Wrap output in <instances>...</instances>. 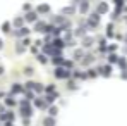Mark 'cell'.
Listing matches in <instances>:
<instances>
[{
	"instance_id": "cell-13",
	"label": "cell",
	"mask_w": 127,
	"mask_h": 126,
	"mask_svg": "<svg viewBox=\"0 0 127 126\" xmlns=\"http://www.w3.org/2000/svg\"><path fill=\"white\" fill-rule=\"evenodd\" d=\"M2 73H3V67H2V66H0V74H2Z\"/></svg>"
},
{
	"instance_id": "cell-8",
	"label": "cell",
	"mask_w": 127,
	"mask_h": 126,
	"mask_svg": "<svg viewBox=\"0 0 127 126\" xmlns=\"http://www.w3.org/2000/svg\"><path fill=\"white\" fill-rule=\"evenodd\" d=\"M57 111H59L57 107H50V114H52V116H55V114H57Z\"/></svg>"
},
{
	"instance_id": "cell-6",
	"label": "cell",
	"mask_w": 127,
	"mask_h": 126,
	"mask_svg": "<svg viewBox=\"0 0 127 126\" xmlns=\"http://www.w3.org/2000/svg\"><path fill=\"white\" fill-rule=\"evenodd\" d=\"M22 88H21V85H14V86H12V92H14V93H16V92H21Z\"/></svg>"
},
{
	"instance_id": "cell-3",
	"label": "cell",
	"mask_w": 127,
	"mask_h": 126,
	"mask_svg": "<svg viewBox=\"0 0 127 126\" xmlns=\"http://www.w3.org/2000/svg\"><path fill=\"white\" fill-rule=\"evenodd\" d=\"M36 17H38V16H36V12H31V14H28V16H26V19H28V21H36Z\"/></svg>"
},
{
	"instance_id": "cell-4",
	"label": "cell",
	"mask_w": 127,
	"mask_h": 126,
	"mask_svg": "<svg viewBox=\"0 0 127 126\" xmlns=\"http://www.w3.org/2000/svg\"><path fill=\"white\" fill-rule=\"evenodd\" d=\"M101 74H105V76H108L110 74V66H105V67H101V71H100Z\"/></svg>"
},
{
	"instance_id": "cell-11",
	"label": "cell",
	"mask_w": 127,
	"mask_h": 126,
	"mask_svg": "<svg viewBox=\"0 0 127 126\" xmlns=\"http://www.w3.org/2000/svg\"><path fill=\"white\" fill-rule=\"evenodd\" d=\"M14 24H16V26H21V24H22V19H16V21H14Z\"/></svg>"
},
{
	"instance_id": "cell-14",
	"label": "cell",
	"mask_w": 127,
	"mask_h": 126,
	"mask_svg": "<svg viewBox=\"0 0 127 126\" xmlns=\"http://www.w3.org/2000/svg\"><path fill=\"white\" fill-rule=\"evenodd\" d=\"M0 48H2V42H0Z\"/></svg>"
},
{
	"instance_id": "cell-5",
	"label": "cell",
	"mask_w": 127,
	"mask_h": 126,
	"mask_svg": "<svg viewBox=\"0 0 127 126\" xmlns=\"http://www.w3.org/2000/svg\"><path fill=\"white\" fill-rule=\"evenodd\" d=\"M98 9H100V12H106V10H108V5H106V3H100Z\"/></svg>"
},
{
	"instance_id": "cell-9",
	"label": "cell",
	"mask_w": 127,
	"mask_h": 126,
	"mask_svg": "<svg viewBox=\"0 0 127 126\" xmlns=\"http://www.w3.org/2000/svg\"><path fill=\"white\" fill-rule=\"evenodd\" d=\"M91 43H93V40H91V38H86V40H84V45H86V47H89Z\"/></svg>"
},
{
	"instance_id": "cell-12",
	"label": "cell",
	"mask_w": 127,
	"mask_h": 126,
	"mask_svg": "<svg viewBox=\"0 0 127 126\" xmlns=\"http://www.w3.org/2000/svg\"><path fill=\"white\" fill-rule=\"evenodd\" d=\"M38 59H40V62H46V57H45V55H40Z\"/></svg>"
},
{
	"instance_id": "cell-7",
	"label": "cell",
	"mask_w": 127,
	"mask_h": 126,
	"mask_svg": "<svg viewBox=\"0 0 127 126\" xmlns=\"http://www.w3.org/2000/svg\"><path fill=\"white\" fill-rule=\"evenodd\" d=\"M48 10H50L48 5H41V7H40V12H48Z\"/></svg>"
},
{
	"instance_id": "cell-10",
	"label": "cell",
	"mask_w": 127,
	"mask_h": 126,
	"mask_svg": "<svg viewBox=\"0 0 127 126\" xmlns=\"http://www.w3.org/2000/svg\"><path fill=\"white\" fill-rule=\"evenodd\" d=\"M26 74H33V67H26Z\"/></svg>"
},
{
	"instance_id": "cell-1",
	"label": "cell",
	"mask_w": 127,
	"mask_h": 126,
	"mask_svg": "<svg viewBox=\"0 0 127 126\" xmlns=\"http://www.w3.org/2000/svg\"><path fill=\"white\" fill-rule=\"evenodd\" d=\"M67 74H69V71H64L62 67H59V69H55V76H57V78H65Z\"/></svg>"
},
{
	"instance_id": "cell-2",
	"label": "cell",
	"mask_w": 127,
	"mask_h": 126,
	"mask_svg": "<svg viewBox=\"0 0 127 126\" xmlns=\"http://www.w3.org/2000/svg\"><path fill=\"white\" fill-rule=\"evenodd\" d=\"M53 123H55L53 118H45V121H43V125H45V126H53Z\"/></svg>"
}]
</instances>
